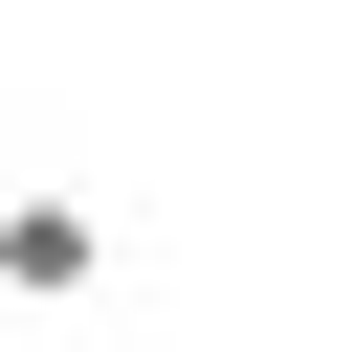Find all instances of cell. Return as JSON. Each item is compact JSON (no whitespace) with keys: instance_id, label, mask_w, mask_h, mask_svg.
<instances>
[{"instance_id":"obj_1","label":"cell","mask_w":352,"mask_h":352,"mask_svg":"<svg viewBox=\"0 0 352 352\" xmlns=\"http://www.w3.org/2000/svg\"><path fill=\"white\" fill-rule=\"evenodd\" d=\"M88 264H110V220H88L66 176H22V198H0V286H22V308H88Z\"/></svg>"},{"instance_id":"obj_2","label":"cell","mask_w":352,"mask_h":352,"mask_svg":"<svg viewBox=\"0 0 352 352\" xmlns=\"http://www.w3.org/2000/svg\"><path fill=\"white\" fill-rule=\"evenodd\" d=\"M0 198H22V154H0Z\"/></svg>"}]
</instances>
